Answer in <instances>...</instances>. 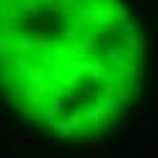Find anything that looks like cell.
Here are the masks:
<instances>
[{"label": "cell", "instance_id": "1", "mask_svg": "<svg viewBox=\"0 0 158 158\" xmlns=\"http://www.w3.org/2000/svg\"><path fill=\"white\" fill-rule=\"evenodd\" d=\"M139 128H142L144 139H150V136L156 134V128H158V120H156V123H153V120H139Z\"/></svg>", "mask_w": 158, "mask_h": 158}]
</instances>
